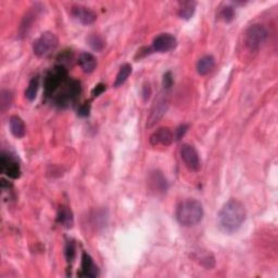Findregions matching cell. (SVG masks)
I'll return each instance as SVG.
<instances>
[{"label":"cell","mask_w":278,"mask_h":278,"mask_svg":"<svg viewBox=\"0 0 278 278\" xmlns=\"http://www.w3.org/2000/svg\"><path fill=\"white\" fill-rule=\"evenodd\" d=\"M88 45L92 47L93 50L95 51H101L102 49L105 48V39L101 37L100 35H97V34H92L89 36L88 39Z\"/></svg>","instance_id":"23"},{"label":"cell","mask_w":278,"mask_h":278,"mask_svg":"<svg viewBox=\"0 0 278 278\" xmlns=\"http://www.w3.org/2000/svg\"><path fill=\"white\" fill-rule=\"evenodd\" d=\"M91 113V102H85L78 108L77 115L80 118H86Z\"/></svg>","instance_id":"27"},{"label":"cell","mask_w":278,"mask_h":278,"mask_svg":"<svg viewBox=\"0 0 278 278\" xmlns=\"http://www.w3.org/2000/svg\"><path fill=\"white\" fill-rule=\"evenodd\" d=\"M188 128H189V126H188L187 124L181 125V126H179L174 133V139H175V140H181V139L184 136H185V134L187 133Z\"/></svg>","instance_id":"29"},{"label":"cell","mask_w":278,"mask_h":278,"mask_svg":"<svg viewBox=\"0 0 278 278\" xmlns=\"http://www.w3.org/2000/svg\"><path fill=\"white\" fill-rule=\"evenodd\" d=\"M105 91H106V85L102 84V83H99L98 85H96L95 87H93V89L92 91V96L93 98L99 97Z\"/></svg>","instance_id":"31"},{"label":"cell","mask_w":278,"mask_h":278,"mask_svg":"<svg viewBox=\"0 0 278 278\" xmlns=\"http://www.w3.org/2000/svg\"><path fill=\"white\" fill-rule=\"evenodd\" d=\"M143 97H145V100L147 99V98H149V96H150V93H151V91H150V87H149V85H146L145 87H143Z\"/></svg>","instance_id":"32"},{"label":"cell","mask_w":278,"mask_h":278,"mask_svg":"<svg viewBox=\"0 0 278 278\" xmlns=\"http://www.w3.org/2000/svg\"><path fill=\"white\" fill-rule=\"evenodd\" d=\"M99 274L98 267L93 263V258L87 252L82 254V263H80V272L78 276L80 277H97Z\"/></svg>","instance_id":"14"},{"label":"cell","mask_w":278,"mask_h":278,"mask_svg":"<svg viewBox=\"0 0 278 278\" xmlns=\"http://www.w3.org/2000/svg\"><path fill=\"white\" fill-rule=\"evenodd\" d=\"M267 30L261 24H253L247 30L245 35L246 47L250 51H259L267 39Z\"/></svg>","instance_id":"6"},{"label":"cell","mask_w":278,"mask_h":278,"mask_svg":"<svg viewBox=\"0 0 278 278\" xmlns=\"http://www.w3.org/2000/svg\"><path fill=\"white\" fill-rule=\"evenodd\" d=\"M76 255V248L73 240H69L65 246V259L69 263L73 262Z\"/></svg>","instance_id":"25"},{"label":"cell","mask_w":278,"mask_h":278,"mask_svg":"<svg viewBox=\"0 0 278 278\" xmlns=\"http://www.w3.org/2000/svg\"><path fill=\"white\" fill-rule=\"evenodd\" d=\"M247 211L238 200L231 199L223 205L218 213V225L225 232H235L245 223Z\"/></svg>","instance_id":"1"},{"label":"cell","mask_w":278,"mask_h":278,"mask_svg":"<svg viewBox=\"0 0 278 278\" xmlns=\"http://www.w3.org/2000/svg\"><path fill=\"white\" fill-rule=\"evenodd\" d=\"M196 11V2L194 1H184L181 2V7H179L178 15L184 20H189L195 15Z\"/></svg>","instance_id":"20"},{"label":"cell","mask_w":278,"mask_h":278,"mask_svg":"<svg viewBox=\"0 0 278 278\" xmlns=\"http://www.w3.org/2000/svg\"><path fill=\"white\" fill-rule=\"evenodd\" d=\"M174 140V135L169 127H161L155 131L149 138V141L152 146H165L171 145Z\"/></svg>","instance_id":"12"},{"label":"cell","mask_w":278,"mask_h":278,"mask_svg":"<svg viewBox=\"0 0 278 278\" xmlns=\"http://www.w3.org/2000/svg\"><path fill=\"white\" fill-rule=\"evenodd\" d=\"M57 221L64 228H71L72 226H73V223H74L73 213H72L70 208L65 207V205H61V207L59 208V211H58Z\"/></svg>","instance_id":"16"},{"label":"cell","mask_w":278,"mask_h":278,"mask_svg":"<svg viewBox=\"0 0 278 278\" xmlns=\"http://www.w3.org/2000/svg\"><path fill=\"white\" fill-rule=\"evenodd\" d=\"M58 45H59V39L56 34L45 32L34 42L33 52L38 58H47L56 51Z\"/></svg>","instance_id":"4"},{"label":"cell","mask_w":278,"mask_h":278,"mask_svg":"<svg viewBox=\"0 0 278 278\" xmlns=\"http://www.w3.org/2000/svg\"><path fill=\"white\" fill-rule=\"evenodd\" d=\"M167 91L161 93L160 95L156 98L154 106L151 108L150 115L148 118L147 122V127H152L159 122V121L163 118V115L165 114V112L168 110L169 107V97H168Z\"/></svg>","instance_id":"7"},{"label":"cell","mask_w":278,"mask_h":278,"mask_svg":"<svg viewBox=\"0 0 278 278\" xmlns=\"http://www.w3.org/2000/svg\"><path fill=\"white\" fill-rule=\"evenodd\" d=\"M203 217V207L196 199H187L178 204L176 219L182 226L191 227L201 222Z\"/></svg>","instance_id":"2"},{"label":"cell","mask_w":278,"mask_h":278,"mask_svg":"<svg viewBox=\"0 0 278 278\" xmlns=\"http://www.w3.org/2000/svg\"><path fill=\"white\" fill-rule=\"evenodd\" d=\"M148 185H149L151 191L155 192V194H164L169 188L167 178L160 171H154L149 174Z\"/></svg>","instance_id":"11"},{"label":"cell","mask_w":278,"mask_h":278,"mask_svg":"<svg viewBox=\"0 0 278 278\" xmlns=\"http://www.w3.org/2000/svg\"><path fill=\"white\" fill-rule=\"evenodd\" d=\"M235 15H236L235 9L232 6H230V4L223 7L222 10L219 11V19L223 22H225V23H231V22L235 19Z\"/></svg>","instance_id":"24"},{"label":"cell","mask_w":278,"mask_h":278,"mask_svg":"<svg viewBox=\"0 0 278 278\" xmlns=\"http://www.w3.org/2000/svg\"><path fill=\"white\" fill-rule=\"evenodd\" d=\"M68 80V71L64 65H57L48 72L45 77V93L47 97L52 96L58 89Z\"/></svg>","instance_id":"3"},{"label":"cell","mask_w":278,"mask_h":278,"mask_svg":"<svg viewBox=\"0 0 278 278\" xmlns=\"http://www.w3.org/2000/svg\"><path fill=\"white\" fill-rule=\"evenodd\" d=\"M38 89H39V78H38V76H36V77H33L32 79H31V82L29 83V86L28 88H26V91H25L26 99L30 101L35 100L36 96H37Z\"/></svg>","instance_id":"22"},{"label":"cell","mask_w":278,"mask_h":278,"mask_svg":"<svg viewBox=\"0 0 278 278\" xmlns=\"http://www.w3.org/2000/svg\"><path fill=\"white\" fill-rule=\"evenodd\" d=\"M181 156L184 164L190 172H198L201 168L199 154L194 146L189 143L183 145L181 149Z\"/></svg>","instance_id":"8"},{"label":"cell","mask_w":278,"mask_h":278,"mask_svg":"<svg viewBox=\"0 0 278 278\" xmlns=\"http://www.w3.org/2000/svg\"><path fill=\"white\" fill-rule=\"evenodd\" d=\"M61 93L55 97V105L60 108H65L74 104L80 93V83L76 79H68L62 86Z\"/></svg>","instance_id":"5"},{"label":"cell","mask_w":278,"mask_h":278,"mask_svg":"<svg viewBox=\"0 0 278 278\" xmlns=\"http://www.w3.org/2000/svg\"><path fill=\"white\" fill-rule=\"evenodd\" d=\"M59 61H62V64L61 65H64L65 62H71V60L73 59V53L70 50H64L63 52H61V55L59 56Z\"/></svg>","instance_id":"30"},{"label":"cell","mask_w":278,"mask_h":278,"mask_svg":"<svg viewBox=\"0 0 278 278\" xmlns=\"http://www.w3.org/2000/svg\"><path fill=\"white\" fill-rule=\"evenodd\" d=\"M177 46V39L174 35L165 33L160 34L154 39L152 50L156 52H169L174 50Z\"/></svg>","instance_id":"10"},{"label":"cell","mask_w":278,"mask_h":278,"mask_svg":"<svg viewBox=\"0 0 278 278\" xmlns=\"http://www.w3.org/2000/svg\"><path fill=\"white\" fill-rule=\"evenodd\" d=\"M0 99H1V109L2 111L6 110L7 108L10 107L12 102V93L9 91H1V96H0Z\"/></svg>","instance_id":"26"},{"label":"cell","mask_w":278,"mask_h":278,"mask_svg":"<svg viewBox=\"0 0 278 278\" xmlns=\"http://www.w3.org/2000/svg\"><path fill=\"white\" fill-rule=\"evenodd\" d=\"M132 65L128 63H125L120 68V71L118 75H116L115 82H114V87H120L126 82L127 78L129 77V75L132 74Z\"/></svg>","instance_id":"21"},{"label":"cell","mask_w":278,"mask_h":278,"mask_svg":"<svg viewBox=\"0 0 278 278\" xmlns=\"http://www.w3.org/2000/svg\"><path fill=\"white\" fill-rule=\"evenodd\" d=\"M72 15L84 25H91L96 21V13L84 6H74L72 8Z\"/></svg>","instance_id":"13"},{"label":"cell","mask_w":278,"mask_h":278,"mask_svg":"<svg viewBox=\"0 0 278 278\" xmlns=\"http://www.w3.org/2000/svg\"><path fill=\"white\" fill-rule=\"evenodd\" d=\"M78 64L85 73H92L97 66V60L92 53L83 52L78 58Z\"/></svg>","instance_id":"17"},{"label":"cell","mask_w":278,"mask_h":278,"mask_svg":"<svg viewBox=\"0 0 278 278\" xmlns=\"http://www.w3.org/2000/svg\"><path fill=\"white\" fill-rule=\"evenodd\" d=\"M173 83H174V79H173V75L171 72H167L163 75V88L164 91H169L170 88L173 86Z\"/></svg>","instance_id":"28"},{"label":"cell","mask_w":278,"mask_h":278,"mask_svg":"<svg viewBox=\"0 0 278 278\" xmlns=\"http://www.w3.org/2000/svg\"><path fill=\"white\" fill-rule=\"evenodd\" d=\"M36 16H37V10H31L26 13L25 16L23 17V20H22V23L19 30L20 36H22V37L28 36L31 29H32V25L34 24V22L36 20Z\"/></svg>","instance_id":"18"},{"label":"cell","mask_w":278,"mask_h":278,"mask_svg":"<svg viewBox=\"0 0 278 278\" xmlns=\"http://www.w3.org/2000/svg\"><path fill=\"white\" fill-rule=\"evenodd\" d=\"M9 126H10V131L15 137L23 138L25 136L26 133L25 123L20 116L12 115L10 120H9Z\"/></svg>","instance_id":"15"},{"label":"cell","mask_w":278,"mask_h":278,"mask_svg":"<svg viewBox=\"0 0 278 278\" xmlns=\"http://www.w3.org/2000/svg\"><path fill=\"white\" fill-rule=\"evenodd\" d=\"M0 167H1V172L6 174L8 177L12 179L20 178L21 176V168L17 161L11 156L7 152H2L0 156Z\"/></svg>","instance_id":"9"},{"label":"cell","mask_w":278,"mask_h":278,"mask_svg":"<svg viewBox=\"0 0 278 278\" xmlns=\"http://www.w3.org/2000/svg\"><path fill=\"white\" fill-rule=\"evenodd\" d=\"M215 66V59L213 56H204L197 62V72L200 75H207Z\"/></svg>","instance_id":"19"}]
</instances>
